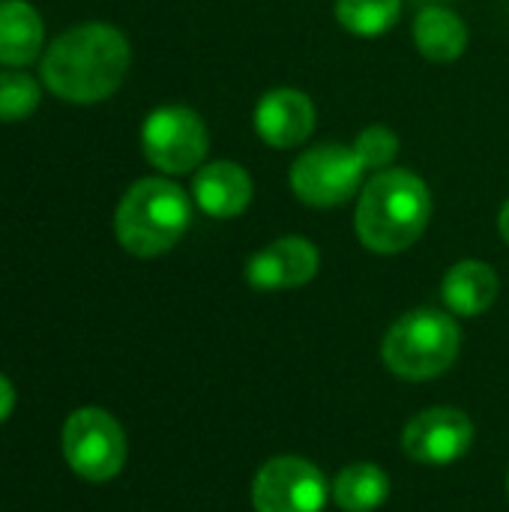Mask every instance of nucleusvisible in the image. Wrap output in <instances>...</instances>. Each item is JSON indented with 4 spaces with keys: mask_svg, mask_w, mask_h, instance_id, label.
<instances>
[{
    "mask_svg": "<svg viewBox=\"0 0 509 512\" xmlns=\"http://www.w3.org/2000/svg\"><path fill=\"white\" fill-rule=\"evenodd\" d=\"M132 63L123 30L108 21H84L63 30L42 54V84L63 102L93 105L120 90Z\"/></svg>",
    "mask_w": 509,
    "mask_h": 512,
    "instance_id": "nucleus-1",
    "label": "nucleus"
},
{
    "mask_svg": "<svg viewBox=\"0 0 509 512\" xmlns=\"http://www.w3.org/2000/svg\"><path fill=\"white\" fill-rule=\"evenodd\" d=\"M429 219L432 192L426 180L408 168H387L360 189L354 231L369 252L399 255L426 234Z\"/></svg>",
    "mask_w": 509,
    "mask_h": 512,
    "instance_id": "nucleus-2",
    "label": "nucleus"
},
{
    "mask_svg": "<svg viewBox=\"0 0 509 512\" xmlns=\"http://www.w3.org/2000/svg\"><path fill=\"white\" fill-rule=\"evenodd\" d=\"M192 222V198L168 177H144L132 183L114 213L117 243L135 258H159L171 252Z\"/></svg>",
    "mask_w": 509,
    "mask_h": 512,
    "instance_id": "nucleus-3",
    "label": "nucleus"
},
{
    "mask_svg": "<svg viewBox=\"0 0 509 512\" xmlns=\"http://www.w3.org/2000/svg\"><path fill=\"white\" fill-rule=\"evenodd\" d=\"M462 348L459 324L438 309H414L402 315L384 336L381 357L402 381H429L444 375Z\"/></svg>",
    "mask_w": 509,
    "mask_h": 512,
    "instance_id": "nucleus-4",
    "label": "nucleus"
},
{
    "mask_svg": "<svg viewBox=\"0 0 509 512\" xmlns=\"http://www.w3.org/2000/svg\"><path fill=\"white\" fill-rule=\"evenodd\" d=\"M363 174H366V165L360 162L354 147L324 141L297 156L288 180H291V192L303 204L330 210L360 195Z\"/></svg>",
    "mask_w": 509,
    "mask_h": 512,
    "instance_id": "nucleus-5",
    "label": "nucleus"
},
{
    "mask_svg": "<svg viewBox=\"0 0 509 512\" xmlns=\"http://www.w3.org/2000/svg\"><path fill=\"white\" fill-rule=\"evenodd\" d=\"M141 150L162 174H189L204 165L210 132L198 111L186 105H159L141 126Z\"/></svg>",
    "mask_w": 509,
    "mask_h": 512,
    "instance_id": "nucleus-6",
    "label": "nucleus"
},
{
    "mask_svg": "<svg viewBox=\"0 0 509 512\" xmlns=\"http://www.w3.org/2000/svg\"><path fill=\"white\" fill-rule=\"evenodd\" d=\"M63 456L78 477L105 483L126 465V435L108 411L78 408L63 426Z\"/></svg>",
    "mask_w": 509,
    "mask_h": 512,
    "instance_id": "nucleus-7",
    "label": "nucleus"
},
{
    "mask_svg": "<svg viewBox=\"0 0 509 512\" xmlns=\"http://www.w3.org/2000/svg\"><path fill=\"white\" fill-rule=\"evenodd\" d=\"M327 495L324 474L297 456L270 459L252 483L255 512H321Z\"/></svg>",
    "mask_w": 509,
    "mask_h": 512,
    "instance_id": "nucleus-8",
    "label": "nucleus"
},
{
    "mask_svg": "<svg viewBox=\"0 0 509 512\" xmlns=\"http://www.w3.org/2000/svg\"><path fill=\"white\" fill-rule=\"evenodd\" d=\"M474 444V423L456 408H429L402 432V450L420 465H453Z\"/></svg>",
    "mask_w": 509,
    "mask_h": 512,
    "instance_id": "nucleus-9",
    "label": "nucleus"
},
{
    "mask_svg": "<svg viewBox=\"0 0 509 512\" xmlns=\"http://www.w3.org/2000/svg\"><path fill=\"white\" fill-rule=\"evenodd\" d=\"M321 252L306 237H279L258 249L246 264V282L255 291H288L303 288L318 276Z\"/></svg>",
    "mask_w": 509,
    "mask_h": 512,
    "instance_id": "nucleus-10",
    "label": "nucleus"
},
{
    "mask_svg": "<svg viewBox=\"0 0 509 512\" xmlns=\"http://www.w3.org/2000/svg\"><path fill=\"white\" fill-rule=\"evenodd\" d=\"M255 132L273 150H294L309 141L318 111L309 93L297 87H273L255 105Z\"/></svg>",
    "mask_w": 509,
    "mask_h": 512,
    "instance_id": "nucleus-11",
    "label": "nucleus"
},
{
    "mask_svg": "<svg viewBox=\"0 0 509 512\" xmlns=\"http://www.w3.org/2000/svg\"><path fill=\"white\" fill-rule=\"evenodd\" d=\"M252 195H255V183L249 171L234 159L207 162L192 177V198L198 210H204L213 219H234L246 213Z\"/></svg>",
    "mask_w": 509,
    "mask_h": 512,
    "instance_id": "nucleus-12",
    "label": "nucleus"
},
{
    "mask_svg": "<svg viewBox=\"0 0 509 512\" xmlns=\"http://www.w3.org/2000/svg\"><path fill=\"white\" fill-rule=\"evenodd\" d=\"M498 291H501L498 273L486 261H477V258L453 264L441 282V297L447 309L462 318L489 312L498 300Z\"/></svg>",
    "mask_w": 509,
    "mask_h": 512,
    "instance_id": "nucleus-13",
    "label": "nucleus"
},
{
    "mask_svg": "<svg viewBox=\"0 0 509 512\" xmlns=\"http://www.w3.org/2000/svg\"><path fill=\"white\" fill-rule=\"evenodd\" d=\"M45 42L42 15L27 0H0V63L9 69L39 57Z\"/></svg>",
    "mask_w": 509,
    "mask_h": 512,
    "instance_id": "nucleus-14",
    "label": "nucleus"
},
{
    "mask_svg": "<svg viewBox=\"0 0 509 512\" xmlns=\"http://www.w3.org/2000/svg\"><path fill=\"white\" fill-rule=\"evenodd\" d=\"M414 45L432 63H453L468 48V24L447 6H423L414 18Z\"/></svg>",
    "mask_w": 509,
    "mask_h": 512,
    "instance_id": "nucleus-15",
    "label": "nucleus"
},
{
    "mask_svg": "<svg viewBox=\"0 0 509 512\" xmlns=\"http://www.w3.org/2000/svg\"><path fill=\"white\" fill-rule=\"evenodd\" d=\"M390 495V477L375 462H354L339 471L333 498L345 512H375Z\"/></svg>",
    "mask_w": 509,
    "mask_h": 512,
    "instance_id": "nucleus-16",
    "label": "nucleus"
},
{
    "mask_svg": "<svg viewBox=\"0 0 509 512\" xmlns=\"http://www.w3.org/2000/svg\"><path fill=\"white\" fill-rule=\"evenodd\" d=\"M336 21L363 39L393 30L402 18V0H336Z\"/></svg>",
    "mask_w": 509,
    "mask_h": 512,
    "instance_id": "nucleus-17",
    "label": "nucleus"
},
{
    "mask_svg": "<svg viewBox=\"0 0 509 512\" xmlns=\"http://www.w3.org/2000/svg\"><path fill=\"white\" fill-rule=\"evenodd\" d=\"M39 81L21 69H0V123L27 120L39 108Z\"/></svg>",
    "mask_w": 509,
    "mask_h": 512,
    "instance_id": "nucleus-18",
    "label": "nucleus"
},
{
    "mask_svg": "<svg viewBox=\"0 0 509 512\" xmlns=\"http://www.w3.org/2000/svg\"><path fill=\"white\" fill-rule=\"evenodd\" d=\"M351 147L357 150V156H360V162L366 165V171H375V174H378V171L393 168V162H396L402 144H399V135H396L393 129L375 123V126H366V129L354 138Z\"/></svg>",
    "mask_w": 509,
    "mask_h": 512,
    "instance_id": "nucleus-19",
    "label": "nucleus"
},
{
    "mask_svg": "<svg viewBox=\"0 0 509 512\" xmlns=\"http://www.w3.org/2000/svg\"><path fill=\"white\" fill-rule=\"evenodd\" d=\"M12 408H15V387L9 384V378L0 375V423L9 420Z\"/></svg>",
    "mask_w": 509,
    "mask_h": 512,
    "instance_id": "nucleus-20",
    "label": "nucleus"
},
{
    "mask_svg": "<svg viewBox=\"0 0 509 512\" xmlns=\"http://www.w3.org/2000/svg\"><path fill=\"white\" fill-rule=\"evenodd\" d=\"M498 231H501L504 243H507V246H509V198H507V201H504L501 213H498Z\"/></svg>",
    "mask_w": 509,
    "mask_h": 512,
    "instance_id": "nucleus-21",
    "label": "nucleus"
}]
</instances>
